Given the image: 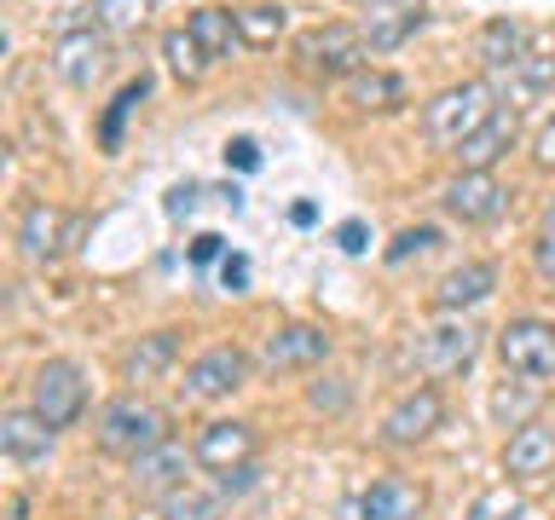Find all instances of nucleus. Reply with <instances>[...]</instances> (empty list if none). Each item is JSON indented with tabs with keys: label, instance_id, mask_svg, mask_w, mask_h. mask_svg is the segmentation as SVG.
I'll list each match as a JSON object with an SVG mask.
<instances>
[{
	"label": "nucleus",
	"instance_id": "1",
	"mask_svg": "<svg viewBox=\"0 0 555 520\" xmlns=\"http://www.w3.org/2000/svg\"><path fill=\"white\" fill-rule=\"evenodd\" d=\"M93 440L111 451V457H145V451H156L163 440H173L168 433V416L151 405V399H139V393H121L111 399V405L99 411V422H93Z\"/></svg>",
	"mask_w": 555,
	"mask_h": 520
},
{
	"label": "nucleus",
	"instance_id": "2",
	"mask_svg": "<svg viewBox=\"0 0 555 520\" xmlns=\"http://www.w3.org/2000/svg\"><path fill=\"white\" fill-rule=\"evenodd\" d=\"M492 110H498L492 81H480V76H475V81L440 87V93L423 104V133H428V139H440V145H457V139H468Z\"/></svg>",
	"mask_w": 555,
	"mask_h": 520
},
{
	"label": "nucleus",
	"instance_id": "3",
	"mask_svg": "<svg viewBox=\"0 0 555 520\" xmlns=\"http://www.w3.org/2000/svg\"><path fill=\"white\" fill-rule=\"evenodd\" d=\"M29 411L41 416L47 428H76L81 411H87V376L76 359H47L29 381Z\"/></svg>",
	"mask_w": 555,
	"mask_h": 520
},
{
	"label": "nucleus",
	"instance_id": "4",
	"mask_svg": "<svg viewBox=\"0 0 555 520\" xmlns=\"http://www.w3.org/2000/svg\"><path fill=\"white\" fill-rule=\"evenodd\" d=\"M498 359L520 381H555V324L550 318H509L498 329Z\"/></svg>",
	"mask_w": 555,
	"mask_h": 520
},
{
	"label": "nucleus",
	"instance_id": "5",
	"mask_svg": "<svg viewBox=\"0 0 555 520\" xmlns=\"http://www.w3.org/2000/svg\"><path fill=\"white\" fill-rule=\"evenodd\" d=\"M440 422H446V393L440 388H411V393H399L388 405V416H382V428H376V445L416 451L423 440H434Z\"/></svg>",
	"mask_w": 555,
	"mask_h": 520
},
{
	"label": "nucleus",
	"instance_id": "6",
	"mask_svg": "<svg viewBox=\"0 0 555 520\" xmlns=\"http://www.w3.org/2000/svg\"><path fill=\"white\" fill-rule=\"evenodd\" d=\"M295 52H301V64L312 69V76H359V69L371 64V41H364L359 24L307 29L301 41H295Z\"/></svg>",
	"mask_w": 555,
	"mask_h": 520
},
{
	"label": "nucleus",
	"instance_id": "7",
	"mask_svg": "<svg viewBox=\"0 0 555 520\" xmlns=\"http://www.w3.org/2000/svg\"><path fill=\"white\" fill-rule=\"evenodd\" d=\"M260 451V433L255 422H237V416H215V422L197 428V440H191V457H197V468H208V474H232V468H249Z\"/></svg>",
	"mask_w": 555,
	"mask_h": 520
},
{
	"label": "nucleus",
	"instance_id": "8",
	"mask_svg": "<svg viewBox=\"0 0 555 520\" xmlns=\"http://www.w3.org/2000/svg\"><path fill=\"white\" fill-rule=\"evenodd\" d=\"M76 237H81V220L52 208V203H24V214H17V255L35 260V266L59 260Z\"/></svg>",
	"mask_w": 555,
	"mask_h": 520
},
{
	"label": "nucleus",
	"instance_id": "9",
	"mask_svg": "<svg viewBox=\"0 0 555 520\" xmlns=\"http://www.w3.org/2000/svg\"><path fill=\"white\" fill-rule=\"evenodd\" d=\"M191 463H197V457H191L180 440H163L156 451H145V457L128 463V485L145 503H168L173 492H185V485H191Z\"/></svg>",
	"mask_w": 555,
	"mask_h": 520
},
{
	"label": "nucleus",
	"instance_id": "10",
	"mask_svg": "<svg viewBox=\"0 0 555 520\" xmlns=\"http://www.w3.org/2000/svg\"><path fill=\"white\" fill-rule=\"evenodd\" d=\"M249 370H255V359L243 353L237 341L203 347V353L185 364V393L191 399H225V393H237L243 381H249Z\"/></svg>",
	"mask_w": 555,
	"mask_h": 520
},
{
	"label": "nucleus",
	"instance_id": "11",
	"mask_svg": "<svg viewBox=\"0 0 555 520\" xmlns=\"http://www.w3.org/2000/svg\"><path fill=\"white\" fill-rule=\"evenodd\" d=\"M104 64H111V35L93 29V24H69L59 41H52V69H59V81H69V87H93L104 76Z\"/></svg>",
	"mask_w": 555,
	"mask_h": 520
},
{
	"label": "nucleus",
	"instance_id": "12",
	"mask_svg": "<svg viewBox=\"0 0 555 520\" xmlns=\"http://www.w3.org/2000/svg\"><path fill=\"white\" fill-rule=\"evenodd\" d=\"M515 139H520V116L498 104V110L486 116L475 133L451 145V162H457V173H492V168L503 162V156L515 151Z\"/></svg>",
	"mask_w": 555,
	"mask_h": 520
},
{
	"label": "nucleus",
	"instance_id": "13",
	"mask_svg": "<svg viewBox=\"0 0 555 520\" xmlns=\"http://www.w3.org/2000/svg\"><path fill=\"white\" fill-rule=\"evenodd\" d=\"M324 359H330V336L319 324H278L255 353L260 370H312Z\"/></svg>",
	"mask_w": 555,
	"mask_h": 520
},
{
	"label": "nucleus",
	"instance_id": "14",
	"mask_svg": "<svg viewBox=\"0 0 555 520\" xmlns=\"http://www.w3.org/2000/svg\"><path fill=\"white\" fill-rule=\"evenodd\" d=\"M475 353H480V329L468 318H446L416 341V364H423L428 376H457L475 364Z\"/></svg>",
	"mask_w": 555,
	"mask_h": 520
},
{
	"label": "nucleus",
	"instance_id": "15",
	"mask_svg": "<svg viewBox=\"0 0 555 520\" xmlns=\"http://www.w3.org/2000/svg\"><path fill=\"white\" fill-rule=\"evenodd\" d=\"M440 208L457 225H492L503 208H509V191H503L492 173H457V180L440 191Z\"/></svg>",
	"mask_w": 555,
	"mask_h": 520
},
{
	"label": "nucleus",
	"instance_id": "16",
	"mask_svg": "<svg viewBox=\"0 0 555 520\" xmlns=\"http://www.w3.org/2000/svg\"><path fill=\"white\" fill-rule=\"evenodd\" d=\"M503 474L509 480H544L555 474V428L550 422H520L509 433V445H503Z\"/></svg>",
	"mask_w": 555,
	"mask_h": 520
},
{
	"label": "nucleus",
	"instance_id": "17",
	"mask_svg": "<svg viewBox=\"0 0 555 520\" xmlns=\"http://www.w3.org/2000/svg\"><path fill=\"white\" fill-rule=\"evenodd\" d=\"M52 445H59V428H47L35 411H7L0 416V451H7V463H17V468L47 463Z\"/></svg>",
	"mask_w": 555,
	"mask_h": 520
},
{
	"label": "nucleus",
	"instance_id": "18",
	"mask_svg": "<svg viewBox=\"0 0 555 520\" xmlns=\"http://www.w3.org/2000/svg\"><path fill=\"white\" fill-rule=\"evenodd\" d=\"M492 289H498V266H492V260H463V266H451L440 277L434 307H440V312H468V307H480Z\"/></svg>",
	"mask_w": 555,
	"mask_h": 520
},
{
	"label": "nucleus",
	"instance_id": "19",
	"mask_svg": "<svg viewBox=\"0 0 555 520\" xmlns=\"http://www.w3.org/2000/svg\"><path fill=\"white\" fill-rule=\"evenodd\" d=\"M359 520H423V485L411 480H371L359 492Z\"/></svg>",
	"mask_w": 555,
	"mask_h": 520
},
{
	"label": "nucleus",
	"instance_id": "20",
	"mask_svg": "<svg viewBox=\"0 0 555 520\" xmlns=\"http://www.w3.org/2000/svg\"><path fill=\"white\" fill-rule=\"evenodd\" d=\"M173 359H180V336H173V329H151V336H139L128 353H121V381H133V388L163 381Z\"/></svg>",
	"mask_w": 555,
	"mask_h": 520
},
{
	"label": "nucleus",
	"instance_id": "21",
	"mask_svg": "<svg viewBox=\"0 0 555 520\" xmlns=\"http://www.w3.org/2000/svg\"><path fill=\"white\" fill-rule=\"evenodd\" d=\"M185 35L197 41L203 58H232V47L243 41V35H237V12H225V6H197L185 17Z\"/></svg>",
	"mask_w": 555,
	"mask_h": 520
},
{
	"label": "nucleus",
	"instance_id": "22",
	"mask_svg": "<svg viewBox=\"0 0 555 520\" xmlns=\"http://www.w3.org/2000/svg\"><path fill=\"white\" fill-rule=\"evenodd\" d=\"M527 41H532L527 24H515V17H492V24L480 29V64L486 69H509V64L527 58Z\"/></svg>",
	"mask_w": 555,
	"mask_h": 520
},
{
	"label": "nucleus",
	"instance_id": "23",
	"mask_svg": "<svg viewBox=\"0 0 555 520\" xmlns=\"http://www.w3.org/2000/svg\"><path fill=\"white\" fill-rule=\"evenodd\" d=\"M347 99L359 110H393V104H405V81L393 69H359V76H347Z\"/></svg>",
	"mask_w": 555,
	"mask_h": 520
},
{
	"label": "nucleus",
	"instance_id": "24",
	"mask_svg": "<svg viewBox=\"0 0 555 520\" xmlns=\"http://www.w3.org/2000/svg\"><path fill=\"white\" fill-rule=\"evenodd\" d=\"M428 24V12L423 6H405V12H371V24H364V41H371V52H393L399 41H411L416 29Z\"/></svg>",
	"mask_w": 555,
	"mask_h": 520
},
{
	"label": "nucleus",
	"instance_id": "25",
	"mask_svg": "<svg viewBox=\"0 0 555 520\" xmlns=\"http://www.w3.org/2000/svg\"><path fill=\"white\" fill-rule=\"evenodd\" d=\"M145 99H151V76L128 81V87L111 99V110H104V121H99V145H104V151H121V128H128V116H133Z\"/></svg>",
	"mask_w": 555,
	"mask_h": 520
},
{
	"label": "nucleus",
	"instance_id": "26",
	"mask_svg": "<svg viewBox=\"0 0 555 520\" xmlns=\"http://www.w3.org/2000/svg\"><path fill=\"white\" fill-rule=\"evenodd\" d=\"M145 6L151 0H93V6H81L87 12V24L104 29V35H128L145 24Z\"/></svg>",
	"mask_w": 555,
	"mask_h": 520
},
{
	"label": "nucleus",
	"instance_id": "27",
	"mask_svg": "<svg viewBox=\"0 0 555 520\" xmlns=\"http://www.w3.org/2000/svg\"><path fill=\"white\" fill-rule=\"evenodd\" d=\"M284 29H289V12H284V6H243V12H237V35H243L249 47H272Z\"/></svg>",
	"mask_w": 555,
	"mask_h": 520
},
{
	"label": "nucleus",
	"instance_id": "28",
	"mask_svg": "<svg viewBox=\"0 0 555 520\" xmlns=\"http://www.w3.org/2000/svg\"><path fill=\"white\" fill-rule=\"evenodd\" d=\"M163 58H168V69H173L180 81H197V76H203V64H208L185 29H168V35H163Z\"/></svg>",
	"mask_w": 555,
	"mask_h": 520
},
{
	"label": "nucleus",
	"instance_id": "29",
	"mask_svg": "<svg viewBox=\"0 0 555 520\" xmlns=\"http://www.w3.org/2000/svg\"><path fill=\"white\" fill-rule=\"evenodd\" d=\"M468 520H532V515H527V503H520L509 485H492V492H480V497H475Z\"/></svg>",
	"mask_w": 555,
	"mask_h": 520
},
{
	"label": "nucleus",
	"instance_id": "30",
	"mask_svg": "<svg viewBox=\"0 0 555 520\" xmlns=\"http://www.w3.org/2000/svg\"><path fill=\"white\" fill-rule=\"evenodd\" d=\"M532 272L555 284V203L544 208V220H538V237H532Z\"/></svg>",
	"mask_w": 555,
	"mask_h": 520
},
{
	"label": "nucleus",
	"instance_id": "31",
	"mask_svg": "<svg viewBox=\"0 0 555 520\" xmlns=\"http://www.w3.org/2000/svg\"><path fill=\"white\" fill-rule=\"evenodd\" d=\"M509 76L520 81V93H544V87H555V58H544V52H527L520 64H509Z\"/></svg>",
	"mask_w": 555,
	"mask_h": 520
},
{
	"label": "nucleus",
	"instance_id": "32",
	"mask_svg": "<svg viewBox=\"0 0 555 520\" xmlns=\"http://www.w3.org/2000/svg\"><path fill=\"white\" fill-rule=\"evenodd\" d=\"M434 243H440V232H434V225H411V232H399V237H393V249H388V266H399V260H411V255L434 249Z\"/></svg>",
	"mask_w": 555,
	"mask_h": 520
},
{
	"label": "nucleus",
	"instance_id": "33",
	"mask_svg": "<svg viewBox=\"0 0 555 520\" xmlns=\"http://www.w3.org/2000/svg\"><path fill=\"white\" fill-rule=\"evenodd\" d=\"M347 399H353V393H347L336 376H330V381H312V388H307V405H312V411H330V416L347 411Z\"/></svg>",
	"mask_w": 555,
	"mask_h": 520
},
{
	"label": "nucleus",
	"instance_id": "34",
	"mask_svg": "<svg viewBox=\"0 0 555 520\" xmlns=\"http://www.w3.org/2000/svg\"><path fill=\"white\" fill-rule=\"evenodd\" d=\"M215 260H225V237L220 232L191 237V266H215Z\"/></svg>",
	"mask_w": 555,
	"mask_h": 520
},
{
	"label": "nucleus",
	"instance_id": "35",
	"mask_svg": "<svg viewBox=\"0 0 555 520\" xmlns=\"http://www.w3.org/2000/svg\"><path fill=\"white\" fill-rule=\"evenodd\" d=\"M336 249H341V255H364V249H371L364 220H341V225H336Z\"/></svg>",
	"mask_w": 555,
	"mask_h": 520
},
{
	"label": "nucleus",
	"instance_id": "36",
	"mask_svg": "<svg viewBox=\"0 0 555 520\" xmlns=\"http://www.w3.org/2000/svg\"><path fill=\"white\" fill-rule=\"evenodd\" d=\"M220 284L232 289V295L249 289V255H225V260H220Z\"/></svg>",
	"mask_w": 555,
	"mask_h": 520
},
{
	"label": "nucleus",
	"instance_id": "37",
	"mask_svg": "<svg viewBox=\"0 0 555 520\" xmlns=\"http://www.w3.org/2000/svg\"><path fill=\"white\" fill-rule=\"evenodd\" d=\"M225 162H232L237 173H255L260 168V145L255 139H232V145H225Z\"/></svg>",
	"mask_w": 555,
	"mask_h": 520
},
{
	"label": "nucleus",
	"instance_id": "38",
	"mask_svg": "<svg viewBox=\"0 0 555 520\" xmlns=\"http://www.w3.org/2000/svg\"><path fill=\"white\" fill-rule=\"evenodd\" d=\"M532 156H538V168H555V116L538 128V139H532Z\"/></svg>",
	"mask_w": 555,
	"mask_h": 520
},
{
	"label": "nucleus",
	"instance_id": "39",
	"mask_svg": "<svg viewBox=\"0 0 555 520\" xmlns=\"http://www.w3.org/2000/svg\"><path fill=\"white\" fill-rule=\"evenodd\" d=\"M191 203H197V185H191V180L168 191V214H191Z\"/></svg>",
	"mask_w": 555,
	"mask_h": 520
},
{
	"label": "nucleus",
	"instance_id": "40",
	"mask_svg": "<svg viewBox=\"0 0 555 520\" xmlns=\"http://www.w3.org/2000/svg\"><path fill=\"white\" fill-rule=\"evenodd\" d=\"M289 220H295V225H312V220H319V208H312V203H295Z\"/></svg>",
	"mask_w": 555,
	"mask_h": 520
}]
</instances>
